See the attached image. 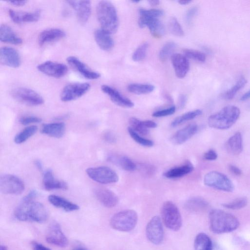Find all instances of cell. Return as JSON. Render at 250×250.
<instances>
[{
    "instance_id": "1",
    "label": "cell",
    "mask_w": 250,
    "mask_h": 250,
    "mask_svg": "<svg viewBox=\"0 0 250 250\" xmlns=\"http://www.w3.org/2000/svg\"><path fill=\"white\" fill-rule=\"evenodd\" d=\"M14 215L21 221H33L43 223L48 219V212L42 203L24 197L16 208Z\"/></svg>"
},
{
    "instance_id": "2",
    "label": "cell",
    "mask_w": 250,
    "mask_h": 250,
    "mask_svg": "<svg viewBox=\"0 0 250 250\" xmlns=\"http://www.w3.org/2000/svg\"><path fill=\"white\" fill-rule=\"evenodd\" d=\"M211 230L215 233H228L236 229L239 226L237 218L221 209L212 210L209 214Z\"/></svg>"
},
{
    "instance_id": "3",
    "label": "cell",
    "mask_w": 250,
    "mask_h": 250,
    "mask_svg": "<svg viewBox=\"0 0 250 250\" xmlns=\"http://www.w3.org/2000/svg\"><path fill=\"white\" fill-rule=\"evenodd\" d=\"M96 14L101 29L108 33H115L118 30L119 22L115 6L110 1H100L96 7Z\"/></svg>"
},
{
    "instance_id": "4",
    "label": "cell",
    "mask_w": 250,
    "mask_h": 250,
    "mask_svg": "<svg viewBox=\"0 0 250 250\" xmlns=\"http://www.w3.org/2000/svg\"><path fill=\"white\" fill-rule=\"evenodd\" d=\"M240 114L239 108L234 105L225 106L216 113L210 115L208 123L210 127L218 129H227L237 121Z\"/></svg>"
},
{
    "instance_id": "5",
    "label": "cell",
    "mask_w": 250,
    "mask_h": 250,
    "mask_svg": "<svg viewBox=\"0 0 250 250\" xmlns=\"http://www.w3.org/2000/svg\"><path fill=\"white\" fill-rule=\"evenodd\" d=\"M137 221V212L132 209H126L115 214L110 219V225L115 230L127 232L134 229Z\"/></svg>"
},
{
    "instance_id": "6",
    "label": "cell",
    "mask_w": 250,
    "mask_h": 250,
    "mask_svg": "<svg viewBox=\"0 0 250 250\" xmlns=\"http://www.w3.org/2000/svg\"><path fill=\"white\" fill-rule=\"evenodd\" d=\"M161 214L165 225L169 229L177 231L182 226V217L176 205L171 201L164 202L162 206Z\"/></svg>"
},
{
    "instance_id": "7",
    "label": "cell",
    "mask_w": 250,
    "mask_h": 250,
    "mask_svg": "<svg viewBox=\"0 0 250 250\" xmlns=\"http://www.w3.org/2000/svg\"><path fill=\"white\" fill-rule=\"evenodd\" d=\"M204 183L207 186L226 192L234 190L231 181L224 174L216 171L207 173L204 178Z\"/></svg>"
},
{
    "instance_id": "8",
    "label": "cell",
    "mask_w": 250,
    "mask_h": 250,
    "mask_svg": "<svg viewBox=\"0 0 250 250\" xmlns=\"http://www.w3.org/2000/svg\"><path fill=\"white\" fill-rule=\"evenodd\" d=\"M86 172L90 179L103 184L114 183L119 180L117 174L107 167H89L86 169Z\"/></svg>"
},
{
    "instance_id": "9",
    "label": "cell",
    "mask_w": 250,
    "mask_h": 250,
    "mask_svg": "<svg viewBox=\"0 0 250 250\" xmlns=\"http://www.w3.org/2000/svg\"><path fill=\"white\" fill-rule=\"evenodd\" d=\"M12 96L17 101L31 106L42 104L43 98L37 92L26 87H18L12 90Z\"/></svg>"
},
{
    "instance_id": "10",
    "label": "cell",
    "mask_w": 250,
    "mask_h": 250,
    "mask_svg": "<svg viewBox=\"0 0 250 250\" xmlns=\"http://www.w3.org/2000/svg\"><path fill=\"white\" fill-rule=\"evenodd\" d=\"M23 182L19 177L12 174H3L0 178V191L6 194L17 195L24 190Z\"/></svg>"
},
{
    "instance_id": "11",
    "label": "cell",
    "mask_w": 250,
    "mask_h": 250,
    "mask_svg": "<svg viewBox=\"0 0 250 250\" xmlns=\"http://www.w3.org/2000/svg\"><path fill=\"white\" fill-rule=\"evenodd\" d=\"M90 85L86 83H71L65 86L60 95L61 100L64 102L79 98L89 89Z\"/></svg>"
},
{
    "instance_id": "12",
    "label": "cell",
    "mask_w": 250,
    "mask_h": 250,
    "mask_svg": "<svg viewBox=\"0 0 250 250\" xmlns=\"http://www.w3.org/2000/svg\"><path fill=\"white\" fill-rule=\"evenodd\" d=\"M146 235L148 240L155 245L161 244L164 238L162 221L158 216H153L146 226Z\"/></svg>"
},
{
    "instance_id": "13",
    "label": "cell",
    "mask_w": 250,
    "mask_h": 250,
    "mask_svg": "<svg viewBox=\"0 0 250 250\" xmlns=\"http://www.w3.org/2000/svg\"><path fill=\"white\" fill-rule=\"evenodd\" d=\"M45 239L48 243L61 247H66L68 243V239L63 233L60 225L56 222H52L49 226Z\"/></svg>"
},
{
    "instance_id": "14",
    "label": "cell",
    "mask_w": 250,
    "mask_h": 250,
    "mask_svg": "<svg viewBox=\"0 0 250 250\" xmlns=\"http://www.w3.org/2000/svg\"><path fill=\"white\" fill-rule=\"evenodd\" d=\"M39 71L50 77L61 78L67 72V67L63 63L52 61L43 62L37 66Z\"/></svg>"
},
{
    "instance_id": "15",
    "label": "cell",
    "mask_w": 250,
    "mask_h": 250,
    "mask_svg": "<svg viewBox=\"0 0 250 250\" xmlns=\"http://www.w3.org/2000/svg\"><path fill=\"white\" fill-rule=\"evenodd\" d=\"M138 24L141 28L147 26L150 33L155 38H160L165 34V26L158 18L140 16Z\"/></svg>"
},
{
    "instance_id": "16",
    "label": "cell",
    "mask_w": 250,
    "mask_h": 250,
    "mask_svg": "<svg viewBox=\"0 0 250 250\" xmlns=\"http://www.w3.org/2000/svg\"><path fill=\"white\" fill-rule=\"evenodd\" d=\"M67 2L76 12L79 21L84 24L88 20L91 14V6L89 0H68Z\"/></svg>"
},
{
    "instance_id": "17",
    "label": "cell",
    "mask_w": 250,
    "mask_h": 250,
    "mask_svg": "<svg viewBox=\"0 0 250 250\" xmlns=\"http://www.w3.org/2000/svg\"><path fill=\"white\" fill-rule=\"evenodd\" d=\"M94 194L97 200L106 208H113L118 203L119 199L117 195L108 188H96L94 189Z\"/></svg>"
},
{
    "instance_id": "18",
    "label": "cell",
    "mask_w": 250,
    "mask_h": 250,
    "mask_svg": "<svg viewBox=\"0 0 250 250\" xmlns=\"http://www.w3.org/2000/svg\"><path fill=\"white\" fill-rule=\"evenodd\" d=\"M0 61L3 64L13 68L18 67L21 62L18 52L13 48L7 46L0 48Z\"/></svg>"
},
{
    "instance_id": "19",
    "label": "cell",
    "mask_w": 250,
    "mask_h": 250,
    "mask_svg": "<svg viewBox=\"0 0 250 250\" xmlns=\"http://www.w3.org/2000/svg\"><path fill=\"white\" fill-rule=\"evenodd\" d=\"M66 60L71 66L85 78L89 80H95L100 77V73L90 69L77 57L69 56Z\"/></svg>"
},
{
    "instance_id": "20",
    "label": "cell",
    "mask_w": 250,
    "mask_h": 250,
    "mask_svg": "<svg viewBox=\"0 0 250 250\" xmlns=\"http://www.w3.org/2000/svg\"><path fill=\"white\" fill-rule=\"evenodd\" d=\"M171 61L176 76L180 79L184 78L189 69L188 58L185 55L175 53L171 56Z\"/></svg>"
},
{
    "instance_id": "21",
    "label": "cell",
    "mask_w": 250,
    "mask_h": 250,
    "mask_svg": "<svg viewBox=\"0 0 250 250\" xmlns=\"http://www.w3.org/2000/svg\"><path fill=\"white\" fill-rule=\"evenodd\" d=\"M101 89L103 92L109 97L110 100L115 104L126 108H130L134 106V103L131 100L122 95L114 88L104 84L102 85Z\"/></svg>"
},
{
    "instance_id": "22",
    "label": "cell",
    "mask_w": 250,
    "mask_h": 250,
    "mask_svg": "<svg viewBox=\"0 0 250 250\" xmlns=\"http://www.w3.org/2000/svg\"><path fill=\"white\" fill-rule=\"evenodd\" d=\"M198 126L191 124L176 132L171 137V141L174 144L181 145L187 141L197 131Z\"/></svg>"
},
{
    "instance_id": "23",
    "label": "cell",
    "mask_w": 250,
    "mask_h": 250,
    "mask_svg": "<svg viewBox=\"0 0 250 250\" xmlns=\"http://www.w3.org/2000/svg\"><path fill=\"white\" fill-rule=\"evenodd\" d=\"M8 14L11 20L16 23L35 22L37 21L40 17V11L39 10L25 12L9 9Z\"/></svg>"
},
{
    "instance_id": "24",
    "label": "cell",
    "mask_w": 250,
    "mask_h": 250,
    "mask_svg": "<svg viewBox=\"0 0 250 250\" xmlns=\"http://www.w3.org/2000/svg\"><path fill=\"white\" fill-rule=\"evenodd\" d=\"M65 36L64 32L59 28L45 29L40 33L38 41L40 45L58 41Z\"/></svg>"
},
{
    "instance_id": "25",
    "label": "cell",
    "mask_w": 250,
    "mask_h": 250,
    "mask_svg": "<svg viewBox=\"0 0 250 250\" xmlns=\"http://www.w3.org/2000/svg\"><path fill=\"white\" fill-rule=\"evenodd\" d=\"M43 185L44 188L47 190L54 189H67V184L61 180L56 179L51 170H46L43 174Z\"/></svg>"
},
{
    "instance_id": "26",
    "label": "cell",
    "mask_w": 250,
    "mask_h": 250,
    "mask_svg": "<svg viewBox=\"0 0 250 250\" xmlns=\"http://www.w3.org/2000/svg\"><path fill=\"white\" fill-rule=\"evenodd\" d=\"M65 130V126L63 123H52L44 124L41 132L53 138H60L63 136Z\"/></svg>"
},
{
    "instance_id": "27",
    "label": "cell",
    "mask_w": 250,
    "mask_h": 250,
    "mask_svg": "<svg viewBox=\"0 0 250 250\" xmlns=\"http://www.w3.org/2000/svg\"><path fill=\"white\" fill-rule=\"evenodd\" d=\"M94 38L98 45L103 50H110L114 46V41L110 34L102 29L95 31Z\"/></svg>"
},
{
    "instance_id": "28",
    "label": "cell",
    "mask_w": 250,
    "mask_h": 250,
    "mask_svg": "<svg viewBox=\"0 0 250 250\" xmlns=\"http://www.w3.org/2000/svg\"><path fill=\"white\" fill-rule=\"evenodd\" d=\"M48 200L54 207L66 211H73L79 209V206L77 204L56 195H50Z\"/></svg>"
},
{
    "instance_id": "29",
    "label": "cell",
    "mask_w": 250,
    "mask_h": 250,
    "mask_svg": "<svg viewBox=\"0 0 250 250\" xmlns=\"http://www.w3.org/2000/svg\"><path fill=\"white\" fill-rule=\"evenodd\" d=\"M228 152L233 155L241 153L243 150V139L240 132H237L227 141L226 145Z\"/></svg>"
},
{
    "instance_id": "30",
    "label": "cell",
    "mask_w": 250,
    "mask_h": 250,
    "mask_svg": "<svg viewBox=\"0 0 250 250\" xmlns=\"http://www.w3.org/2000/svg\"><path fill=\"white\" fill-rule=\"evenodd\" d=\"M0 40L3 42L15 45H19L22 42V39L14 32L10 26L6 24H1L0 25Z\"/></svg>"
},
{
    "instance_id": "31",
    "label": "cell",
    "mask_w": 250,
    "mask_h": 250,
    "mask_svg": "<svg viewBox=\"0 0 250 250\" xmlns=\"http://www.w3.org/2000/svg\"><path fill=\"white\" fill-rule=\"evenodd\" d=\"M107 160L126 171H133L136 169L135 164L125 156L111 154L107 157Z\"/></svg>"
},
{
    "instance_id": "32",
    "label": "cell",
    "mask_w": 250,
    "mask_h": 250,
    "mask_svg": "<svg viewBox=\"0 0 250 250\" xmlns=\"http://www.w3.org/2000/svg\"><path fill=\"white\" fill-rule=\"evenodd\" d=\"M208 207V202L201 197H192L188 199L185 204V208L191 212L202 211L206 209Z\"/></svg>"
},
{
    "instance_id": "33",
    "label": "cell",
    "mask_w": 250,
    "mask_h": 250,
    "mask_svg": "<svg viewBox=\"0 0 250 250\" xmlns=\"http://www.w3.org/2000/svg\"><path fill=\"white\" fill-rule=\"evenodd\" d=\"M193 169V165L190 163H188L181 166L169 169L163 175L167 178H180L190 173Z\"/></svg>"
},
{
    "instance_id": "34",
    "label": "cell",
    "mask_w": 250,
    "mask_h": 250,
    "mask_svg": "<svg viewBox=\"0 0 250 250\" xmlns=\"http://www.w3.org/2000/svg\"><path fill=\"white\" fill-rule=\"evenodd\" d=\"M195 250H212V244L209 237L204 233L198 234L194 240Z\"/></svg>"
},
{
    "instance_id": "35",
    "label": "cell",
    "mask_w": 250,
    "mask_h": 250,
    "mask_svg": "<svg viewBox=\"0 0 250 250\" xmlns=\"http://www.w3.org/2000/svg\"><path fill=\"white\" fill-rule=\"evenodd\" d=\"M38 127L35 125H30L24 128L14 137V142L17 144H22L33 136L37 131Z\"/></svg>"
},
{
    "instance_id": "36",
    "label": "cell",
    "mask_w": 250,
    "mask_h": 250,
    "mask_svg": "<svg viewBox=\"0 0 250 250\" xmlns=\"http://www.w3.org/2000/svg\"><path fill=\"white\" fill-rule=\"evenodd\" d=\"M154 88V86L150 84L132 83L127 86L129 92L137 95L151 93Z\"/></svg>"
},
{
    "instance_id": "37",
    "label": "cell",
    "mask_w": 250,
    "mask_h": 250,
    "mask_svg": "<svg viewBox=\"0 0 250 250\" xmlns=\"http://www.w3.org/2000/svg\"><path fill=\"white\" fill-rule=\"evenodd\" d=\"M202 113V110L196 109L187 112L175 118L171 123V125L175 127L183 123L191 120L195 117L200 115Z\"/></svg>"
},
{
    "instance_id": "38",
    "label": "cell",
    "mask_w": 250,
    "mask_h": 250,
    "mask_svg": "<svg viewBox=\"0 0 250 250\" xmlns=\"http://www.w3.org/2000/svg\"><path fill=\"white\" fill-rule=\"evenodd\" d=\"M247 83V80L246 78L243 76L241 77L235 84L224 94V98L227 100L232 99L237 92L243 88Z\"/></svg>"
},
{
    "instance_id": "39",
    "label": "cell",
    "mask_w": 250,
    "mask_h": 250,
    "mask_svg": "<svg viewBox=\"0 0 250 250\" xmlns=\"http://www.w3.org/2000/svg\"><path fill=\"white\" fill-rule=\"evenodd\" d=\"M130 127L134 131L143 135L148 134V129L145 127L142 124V121L135 117H131L128 121Z\"/></svg>"
},
{
    "instance_id": "40",
    "label": "cell",
    "mask_w": 250,
    "mask_h": 250,
    "mask_svg": "<svg viewBox=\"0 0 250 250\" xmlns=\"http://www.w3.org/2000/svg\"><path fill=\"white\" fill-rule=\"evenodd\" d=\"M176 44L174 42L166 43L161 49L159 53V58L161 61L165 62L175 50Z\"/></svg>"
},
{
    "instance_id": "41",
    "label": "cell",
    "mask_w": 250,
    "mask_h": 250,
    "mask_svg": "<svg viewBox=\"0 0 250 250\" xmlns=\"http://www.w3.org/2000/svg\"><path fill=\"white\" fill-rule=\"evenodd\" d=\"M248 199L245 197H240L227 203L222 204V206L229 209L237 210L241 209L247 206Z\"/></svg>"
},
{
    "instance_id": "42",
    "label": "cell",
    "mask_w": 250,
    "mask_h": 250,
    "mask_svg": "<svg viewBox=\"0 0 250 250\" xmlns=\"http://www.w3.org/2000/svg\"><path fill=\"white\" fill-rule=\"evenodd\" d=\"M128 132L131 138L138 144L147 147L153 146V142L150 140L146 139L140 136L137 132L130 127L128 128Z\"/></svg>"
},
{
    "instance_id": "43",
    "label": "cell",
    "mask_w": 250,
    "mask_h": 250,
    "mask_svg": "<svg viewBox=\"0 0 250 250\" xmlns=\"http://www.w3.org/2000/svg\"><path fill=\"white\" fill-rule=\"evenodd\" d=\"M148 46L147 43H144L139 46L132 55V60L134 62H140L143 60L146 57Z\"/></svg>"
},
{
    "instance_id": "44",
    "label": "cell",
    "mask_w": 250,
    "mask_h": 250,
    "mask_svg": "<svg viewBox=\"0 0 250 250\" xmlns=\"http://www.w3.org/2000/svg\"><path fill=\"white\" fill-rule=\"evenodd\" d=\"M169 29L170 32L176 36H183L184 35V30L179 22L175 17H172L169 22Z\"/></svg>"
},
{
    "instance_id": "45",
    "label": "cell",
    "mask_w": 250,
    "mask_h": 250,
    "mask_svg": "<svg viewBox=\"0 0 250 250\" xmlns=\"http://www.w3.org/2000/svg\"><path fill=\"white\" fill-rule=\"evenodd\" d=\"M185 55L188 58H190L199 62H204L206 57L204 53L197 50L192 49H185L184 50Z\"/></svg>"
},
{
    "instance_id": "46",
    "label": "cell",
    "mask_w": 250,
    "mask_h": 250,
    "mask_svg": "<svg viewBox=\"0 0 250 250\" xmlns=\"http://www.w3.org/2000/svg\"><path fill=\"white\" fill-rule=\"evenodd\" d=\"M140 16L147 18H159L164 15V11L158 9H151L146 10L140 9L139 10Z\"/></svg>"
},
{
    "instance_id": "47",
    "label": "cell",
    "mask_w": 250,
    "mask_h": 250,
    "mask_svg": "<svg viewBox=\"0 0 250 250\" xmlns=\"http://www.w3.org/2000/svg\"><path fill=\"white\" fill-rule=\"evenodd\" d=\"M176 110L175 106L156 111L153 113L152 116L154 117H161L171 115L174 113Z\"/></svg>"
},
{
    "instance_id": "48",
    "label": "cell",
    "mask_w": 250,
    "mask_h": 250,
    "mask_svg": "<svg viewBox=\"0 0 250 250\" xmlns=\"http://www.w3.org/2000/svg\"><path fill=\"white\" fill-rule=\"evenodd\" d=\"M42 121V119L34 116H24L20 119V122L23 125H28L34 123H39Z\"/></svg>"
},
{
    "instance_id": "49",
    "label": "cell",
    "mask_w": 250,
    "mask_h": 250,
    "mask_svg": "<svg viewBox=\"0 0 250 250\" xmlns=\"http://www.w3.org/2000/svg\"><path fill=\"white\" fill-rule=\"evenodd\" d=\"M197 11V7H193L187 11L186 15V21L188 23H189L191 21Z\"/></svg>"
},
{
    "instance_id": "50",
    "label": "cell",
    "mask_w": 250,
    "mask_h": 250,
    "mask_svg": "<svg viewBox=\"0 0 250 250\" xmlns=\"http://www.w3.org/2000/svg\"><path fill=\"white\" fill-rule=\"evenodd\" d=\"M104 139L109 143H115L116 141V137L113 132L110 131H107L103 134Z\"/></svg>"
},
{
    "instance_id": "51",
    "label": "cell",
    "mask_w": 250,
    "mask_h": 250,
    "mask_svg": "<svg viewBox=\"0 0 250 250\" xmlns=\"http://www.w3.org/2000/svg\"><path fill=\"white\" fill-rule=\"evenodd\" d=\"M217 154L213 149L208 150L204 154V159L209 161L215 160L217 159Z\"/></svg>"
},
{
    "instance_id": "52",
    "label": "cell",
    "mask_w": 250,
    "mask_h": 250,
    "mask_svg": "<svg viewBox=\"0 0 250 250\" xmlns=\"http://www.w3.org/2000/svg\"><path fill=\"white\" fill-rule=\"evenodd\" d=\"M31 247L32 250H51L49 248L36 241L32 242Z\"/></svg>"
},
{
    "instance_id": "53",
    "label": "cell",
    "mask_w": 250,
    "mask_h": 250,
    "mask_svg": "<svg viewBox=\"0 0 250 250\" xmlns=\"http://www.w3.org/2000/svg\"><path fill=\"white\" fill-rule=\"evenodd\" d=\"M229 169L233 174L236 176H240L242 174L241 170L233 165H229Z\"/></svg>"
},
{
    "instance_id": "54",
    "label": "cell",
    "mask_w": 250,
    "mask_h": 250,
    "mask_svg": "<svg viewBox=\"0 0 250 250\" xmlns=\"http://www.w3.org/2000/svg\"><path fill=\"white\" fill-rule=\"evenodd\" d=\"M142 124L146 128H153L157 127V124L151 120H145L142 121Z\"/></svg>"
},
{
    "instance_id": "55",
    "label": "cell",
    "mask_w": 250,
    "mask_h": 250,
    "mask_svg": "<svg viewBox=\"0 0 250 250\" xmlns=\"http://www.w3.org/2000/svg\"><path fill=\"white\" fill-rule=\"evenodd\" d=\"M187 97L184 94H181L178 98V104L180 108H183L186 104L187 102Z\"/></svg>"
},
{
    "instance_id": "56",
    "label": "cell",
    "mask_w": 250,
    "mask_h": 250,
    "mask_svg": "<svg viewBox=\"0 0 250 250\" xmlns=\"http://www.w3.org/2000/svg\"><path fill=\"white\" fill-rule=\"evenodd\" d=\"M8 2L11 4L16 6H21L25 4L27 2L26 0H14V1H9Z\"/></svg>"
},
{
    "instance_id": "57",
    "label": "cell",
    "mask_w": 250,
    "mask_h": 250,
    "mask_svg": "<svg viewBox=\"0 0 250 250\" xmlns=\"http://www.w3.org/2000/svg\"><path fill=\"white\" fill-rule=\"evenodd\" d=\"M250 99V90L246 92L240 98V100L244 101Z\"/></svg>"
},
{
    "instance_id": "58",
    "label": "cell",
    "mask_w": 250,
    "mask_h": 250,
    "mask_svg": "<svg viewBox=\"0 0 250 250\" xmlns=\"http://www.w3.org/2000/svg\"><path fill=\"white\" fill-rule=\"evenodd\" d=\"M35 165L39 170H42V162L40 160H36L35 161Z\"/></svg>"
},
{
    "instance_id": "59",
    "label": "cell",
    "mask_w": 250,
    "mask_h": 250,
    "mask_svg": "<svg viewBox=\"0 0 250 250\" xmlns=\"http://www.w3.org/2000/svg\"><path fill=\"white\" fill-rule=\"evenodd\" d=\"M149 4L151 6H156L159 4L160 1L158 0H150L148 1Z\"/></svg>"
},
{
    "instance_id": "60",
    "label": "cell",
    "mask_w": 250,
    "mask_h": 250,
    "mask_svg": "<svg viewBox=\"0 0 250 250\" xmlns=\"http://www.w3.org/2000/svg\"><path fill=\"white\" fill-rule=\"evenodd\" d=\"M191 1V0H180L178 1V2L181 5H185L189 4Z\"/></svg>"
},
{
    "instance_id": "61",
    "label": "cell",
    "mask_w": 250,
    "mask_h": 250,
    "mask_svg": "<svg viewBox=\"0 0 250 250\" xmlns=\"http://www.w3.org/2000/svg\"><path fill=\"white\" fill-rule=\"evenodd\" d=\"M7 248L6 246L1 245L0 250H7Z\"/></svg>"
},
{
    "instance_id": "62",
    "label": "cell",
    "mask_w": 250,
    "mask_h": 250,
    "mask_svg": "<svg viewBox=\"0 0 250 250\" xmlns=\"http://www.w3.org/2000/svg\"><path fill=\"white\" fill-rule=\"evenodd\" d=\"M74 250H87L84 248L80 247V248H77L74 249Z\"/></svg>"
},
{
    "instance_id": "63",
    "label": "cell",
    "mask_w": 250,
    "mask_h": 250,
    "mask_svg": "<svg viewBox=\"0 0 250 250\" xmlns=\"http://www.w3.org/2000/svg\"><path fill=\"white\" fill-rule=\"evenodd\" d=\"M132 2H133L134 3H137V2H139L140 0H133V1H132Z\"/></svg>"
},
{
    "instance_id": "64",
    "label": "cell",
    "mask_w": 250,
    "mask_h": 250,
    "mask_svg": "<svg viewBox=\"0 0 250 250\" xmlns=\"http://www.w3.org/2000/svg\"><path fill=\"white\" fill-rule=\"evenodd\" d=\"M149 168H147L146 169H149ZM145 169H146V168H145ZM146 170L145 171L146 172ZM147 171H149L148 170H147Z\"/></svg>"
}]
</instances>
